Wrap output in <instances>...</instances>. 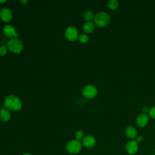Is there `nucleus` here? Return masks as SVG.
Returning a JSON list of instances; mask_svg holds the SVG:
<instances>
[{
	"mask_svg": "<svg viewBox=\"0 0 155 155\" xmlns=\"http://www.w3.org/2000/svg\"><path fill=\"white\" fill-rule=\"evenodd\" d=\"M4 107L10 110L18 111L22 107L21 101L15 96L9 95L5 97L4 102Z\"/></svg>",
	"mask_w": 155,
	"mask_h": 155,
	"instance_id": "nucleus-1",
	"label": "nucleus"
},
{
	"mask_svg": "<svg viewBox=\"0 0 155 155\" xmlns=\"http://www.w3.org/2000/svg\"><path fill=\"white\" fill-rule=\"evenodd\" d=\"M94 23L100 27L107 25L110 21V16L106 12H99L97 13L94 18Z\"/></svg>",
	"mask_w": 155,
	"mask_h": 155,
	"instance_id": "nucleus-2",
	"label": "nucleus"
},
{
	"mask_svg": "<svg viewBox=\"0 0 155 155\" xmlns=\"http://www.w3.org/2000/svg\"><path fill=\"white\" fill-rule=\"evenodd\" d=\"M8 48L14 53H19L23 49V45L22 42L16 38L10 39L7 42Z\"/></svg>",
	"mask_w": 155,
	"mask_h": 155,
	"instance_id": "nucleus-3",
	"label": "nucleus"
},
{
	"mask_svg": "<svg viewBox=\"0 0 155 155\" xmlns=\"http://www.w3.org/2000/svg\"><path fill=\"white\" fill-rule=\"evenodd\" d=\"M67 151L72 154H76L79 153L82 148L81 143L78 140H73L69 142L67 145Z\"/></svg>",
	"mask_w": 155,
	"mask_h": 155,
	"instance_id": "nucleus-4",
	"label": "nucleus"
},
{
	"mask_svg": "<svg viewBox=\"0 0 155 155\" xmlns=\"http://www.w3.org/2000/svg\"><path fill=\"white\" fill-rule=\"evenodd\" d=\"M97 90L93 85H86L82 90V94L84 96H85L87 98L91 99L93 98L97 95Z\"/></svg>",
	"mask_w": 155,
	"mask_h": 155,
	"instance_id": "nucleus-5",
	"label": "nucleus"
},
{
	"mask_svg": "<svg viewBox=\"0 0 155 155\" xmlns=\"http://www.w3.org/2000/svg\"><path fill=\"white\" fill-rule=\"evenodd\" d=\"M65 38L70 41H76L77 39H78V32L74 27L70 26L68 27L65 31Z\"/></svg>",
	"mask_w": 155,
	"mask_h": 155,
	"instance_id": "nucleus-6",
	"label": "nucleus"
},
{
	"mask_svg": "<svg viewBox=\"0 0 155 155\" xmlns=\"http://www.w3.org/2000/svg\"><path fill=\"white\" fill-rule=\"evenodd\" d=\"M138 143L136 140H130L125 145L127 152L130 154H134L138 150Z\"/></svg>",
	"mask_w": 155,
	"mask_h": 155,
	"instance_id": "nucleus-7",
	"label": "nucleus"
},
{
	"mask_svg": "<svg viewBox=\"0 0 155 155\" xmlns=\"http://www.w3.org/2000/svg\"><path fill=\"white\" fill-rule=\"evenodd\" d=\"M149 121V116L147 114H139L136 120V125L139 127H145Z\"/></svg>",
	"mask_w": 155,
	"mask_h": 155,
	"instance_id": "nucleus-8",
	"label": "nucleus"
},
{
	"mask_svg": "<svg viewBox=\"0 0 155 155\" xmlns=\"http://www.w3.org/2000/svg\"><path fill=\"white\" fill-rule=\"evenodd\" d=\"M3 32L5 35L8 37H18V35L16 31V29L12 25H7L3 28Z\"/></svg>",
	"mask_w": 155,
	"mask_h": 155,
	"instance_id": "nucleus-9",
	"label": "nucleus"
},
{
	"mask_svg": "<svg viewBox=\"0 0 155 155\" xmlns=\"http://www.w3.org/2000/svg\"><path fill=\"white\" fill-rule=\"evenodd\" d=\"M0 16L3 21L8 22L12 18V13L9 8H4L0 12Z\"/></svg>",
	"mask_w": 155,
	"mask_h": 155,
	"instance_id": "nucleus-10",
	"label": "nucleus"
},
{
	"mask_svg": "<svg viewBox=\"0 0 155 155\" xmlns=\"http://www.w3.org/2000/svg\"><path fill=\"white\" fill-rule=\"evenodd\" d=\"M137 130L134 127L130 125L127 127L125 130V134L128 139L131 140L135 139L137 137Z\"/></svg>",
	"mask_w": 155,
	"mask_h": 155,
	"instance_id": "nucleus-11",
	"label": "nucleus"
},
{
	"mask_svg": "<svg viewBox=\"0 0 155 155\" xmlns=\"http://www.w3.org/2000/svg\"><path fill=\"white\" fill-rule=\"evenodd\" d=\"M96 140L94 137L91 136H87L82 139V143L84 146L87 148H91L95 144Z\"/></svg>",
	"mask_w": 155,
	"mask_h": 155,
	"instance_id": "nucleus-12",
	"label": "nucleus"
},
{
	"mask_svg": "<svg viewBox=\"0 0 155 155\" xmlns=\"http://www.w3.org/2000/svg\"><path fill=\"white\" fill-rule=\"evenodd\" d=\"M10 118V113L9 111L5 108L0 110V119L2 121H8Z\"/></svg>",
	"mask_w": 155,
	"mask_h": 155,
	"instance_id": "nucleus-13",
	"label": "nucleus"
},
{
	"mask_svg": "<svg viewBox=\"0 0 155 155\" xmlns=\"http://www.w3.org/2000/svg\"><path fill=\"white\" fill-rule=\"evenodd\" d=\"M94 28H95V25L92 22H87L83 26L84 31L87 33H92L94 31Z\"/></svg>",
	"mask_w": 155,
	"mask_h": 155,
	"instance_id": "nucleus-14",
	"label": "nucleus"
},
{
	"mask_svg": "<svg viewBox=\"0 0 155 155\" xmlns=\"http://www.w3.org/2000/svg\"><path fill=\"white\" fill-rule=\"evenodd\" d=\"M118 5H119V2L116 0H110L108 2V7L111 10H114L116 9L118 7Z\"/></svg>",
	"mask_w": 155,
	"mask_h": 155,
	"instance_id": "nucleus-15",
	"label": "nucleus"
},
{
	"mask_svg": "<svg viewBox=\"0 0 155 155\" xmlns=\"http://www.w3.org/2000/svg\"><path fill=\"white\" fill-rule=\"evenodd\" d=\"M84 18L88 22H91V21L94 19V16L93 12H91V11H87L84 14Z\"/></svg>",
	"mask_w": 155,
	"mask_h": 155,
	"instance_id": "nucleus-16",
	"label": "nucleus"
},
{
	"mask_svg": "<svg viewBox=\"0 0 155 155\" xmlns=\"http://www.w3.org/2000/svg\"><path fill=\"white\" fill-rule=\"evenodd\" d=\"M79 41L82 43H86L88 41V36L85 34H81L78 37Z\"/></svg>",
	"mask_w": 155,
	"mask_h": 155,
	"instance_id": "nucleus-17",
	"label": "nucleus"
},
{
	"mask_svg": "<svg viewBox=\"0 0 155 155\" xmlns=\"http://www.w3.org/2000/svg\"><path fill=\"white\" fill-rule=\"evenodd\" d=\"M149 116L153 119H155V105L153 106L150 110H149Z\"/></svg>",
	"mask_w": 155,
	"mask_h": 155,
	"instance_id": "nucleus-18",
	"label": "nucleus"
},
{
	"mask_svg": "<svg viewBox=\"0 0 155 155\" xmlns=\"http://www.w3.org/2000/svg\"><path fill=\"white\" fill-rule=\"evenodd\" d=\"M84 136V133L81 130H78L75 133V137L76 138V140H79L82 139Z\"/></svg>",
	"mask_w": 155,
	"mask_h": 155,
	"instance_id": "nucleus-19",
	"label": "nucleus"
},
{
	"mask_svg": "<svg viewBox=\"0 0 155 155\" xmlns=\"http://www.w3.org/2000/svg\"><path fill=\"white\" fill-rule=\"evenodd\" d=\"M7 48L5 46L2 45L0 47V56H4L7 53Z\"/></svg>",
	"mask_w": 155,
	"mask_h": 155,
	"instance_id": "nucleus-20",
	"label": "nucleus"
},
{
	"mask_svg": "<svg viewBox=\"0 0 155 155\" xmlns=\"http://www.w3.org/2000/svg\"><path fill=\"white\" fill-rule=\"evenodd\" d=\"M149 110L148 108L147 107H143L142 108V112L143 113V114H147V113L149 112Z\"/></svg>",
	"mask_w": 155,
	"mask_h": 155,
	"instance_id": "nucleus-21",
	"label": "nucleus"
},
{
	"mask_svg": "<svg viewBox=\"0 0 155 155\" xmlns=\"http://www.w3.org/2000/svg\"><path fill=\"white\" fill-rule=\"evenodd\" d=\"M143 140V137L142 136H137L136 137V141L138 143V142H141Z\"/></svg>",
	"mask_w": 155,
	"mask_h": 155,
	"instance_id": "nucleus-22",
	"label": "nucleus"
},
{
	"mask_svg": "<svg viewBox=\"0 0 155 155\" xmlns=\"http://www.w3.org/2000/svg\"><path fill=\"white\" fill-rule=\"evenodd\" d=\"M27 2H28V1H27V0H22V1H21V2L22 4H23L24 5H25V4H27Z\"/></svg>",
	"mask_w": 155,
	"mask_h": 155,
	"instance_id": "nucleus-23",
	"label": "nucleus"
},
{
	"mask_svg": "<svg viewBox=\"0 0 155 155\" xmlns=\"http://www.w3.org/2000/svg\"><path fill=\"white\" fill-rule=\"evenodd\" d=\"M5 2V0H2V1H0V3H3V2Z\"/></svg>",
	"mask_w": 155,
	"mask_h": 155,
	"instance_id": "nucleus-24",
	"label": "nucleus"
},
{
	"mask_svg": "<svg viewBox=\"0 0 155 155\" xmlns=\"http://www.w3.org/2000/svg\"><path fill=\"white\" fill-rule=\"evenodd\" d=\"M24 155H30V154H24Z\"/></svg>",
	"mask_w": 155,
	"mask_h": 155,
	"instance_id": "nucleus-25",
	"label": "nucleus"
}]
</instances>
